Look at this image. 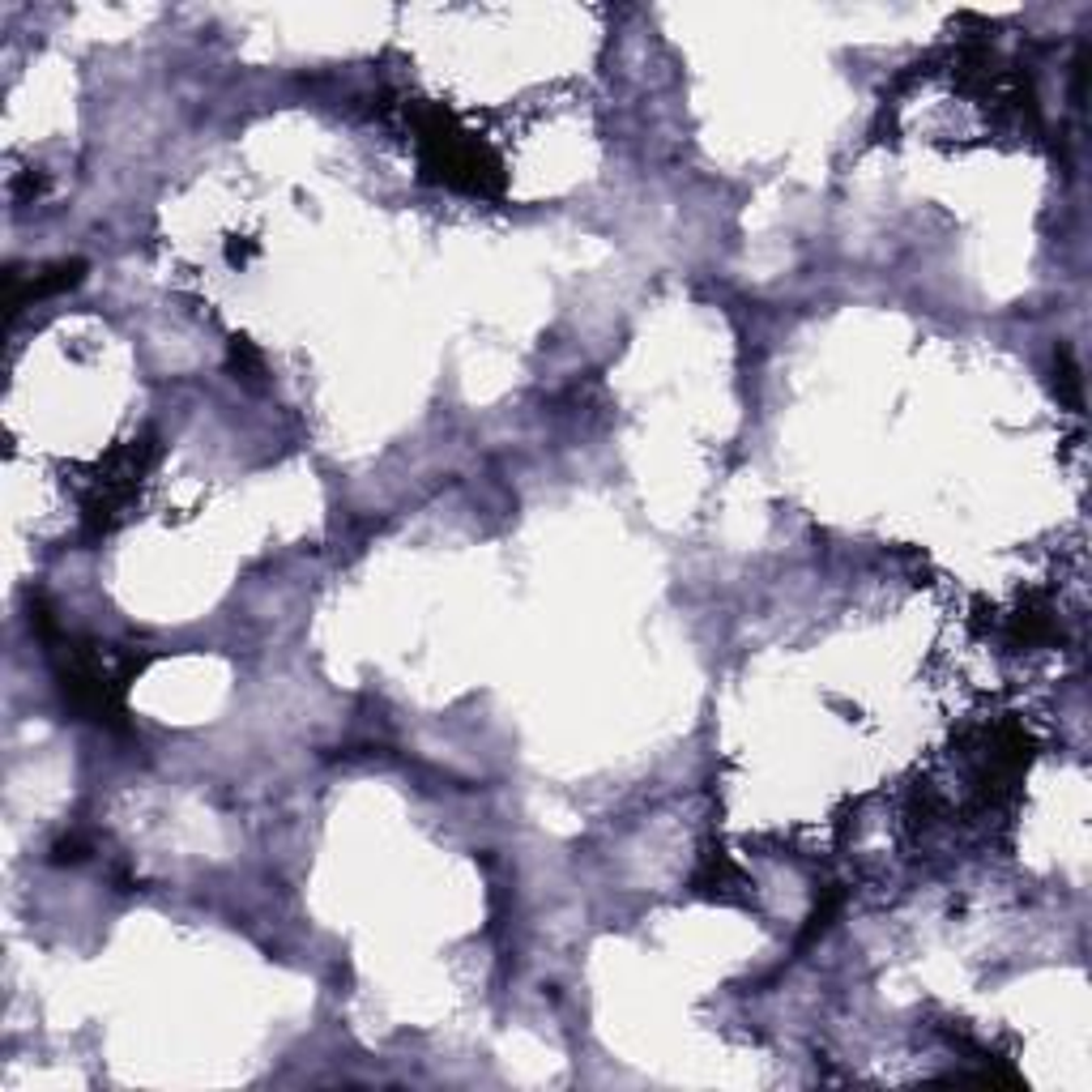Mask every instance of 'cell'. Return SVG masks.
Listing matches in <instances>:
<instances>
[{
    "instance_id": "1",
    "label": "cell",
    "mask_w": 1092,
    "mask_h": 1092,
    "mask_svg": "<svg viewBox=\"0 0 1092 1092\" xmlns=\"http://www.w3.org/2000/svg\"><path fill=\"white\" fill-rule=\"evenodd\" d=\"M415 133H418V162L431 180L461 188V193H478V197H496L503 188L500 158L478 137L457 128L449 111H440V108L415 111Z\"/></svg>"
},
{
    "instance_id": "2",
    "label": "cell",
    "mask_w": 1092,
    "mask_h": 1092,
    "mask_svg": "<svg viewBox=\"0 0 1092 1092\" xmlns=\"http://www.w3.org/2000/svg\"><path fill=\"white\" fill-rule=\"evenodd\" d=\"M691 884H696L700 892H709V896H730L734 888H743V871H738V866L725 858V853H704V862H700V871H696V879H691Z\"/></svg>"
},
{
    "instance_id": "3",
    "label": "cell",
    "mask_w": 1092,
    "mask_h": 1092,
    "mask_svg": "<svg viewBox=\"0 0 1092 1092\" xmlns=\"http://www.w3.org/2000/svg\"><path fill=\"white\" fill-rule=\"evenodd\" d=\"M231 363H235V371H243V375H261V355H256L252 342H243V337L231 342Z\"/></svg>"
},
{
    "instance_id": "4",
    "label": "cell",
    "mask_w": 1092,
    "mask_h": 1092,
    "mask_svg": "<svg viewBox=\"0 0 1092 1092\" xmlns=\"http://www.w3.org/2000/svg\"><path fill=\"white\" fill-rule=\"evenodd\" d=\"M1059 363H1063V389H1067V402L1079 406V375H1075V363L1067 350H1059Z\"/></svg>"
}]
</instances>
